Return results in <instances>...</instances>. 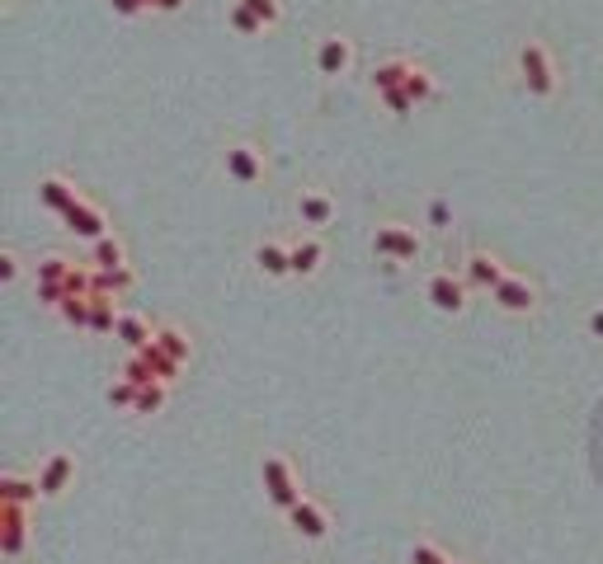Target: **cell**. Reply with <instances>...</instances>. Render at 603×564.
I'll list each match as a JSON object with an SVG mask.
<instances>
[{
    "label": "cell",
    "instance_id": "8fae6325",
    "mask_svg": "<svg viewBox=\"0 0 603 564\" xmlns=\"http://www.w3.org/2000/svg\"><path fill=\"white\" fill-rule=\"evenodd\" d=\"M349 62H353L349 38H344V34H325L321 47H316V71H321V76H344Z\"/></svg>",
    "mask_w": 603,
    "mask_h": 564
},
{
    "label": "cell",
    "instance_id": "1f68e13d",
    "mask_svg": "<svg viewBox=\"0 0 603 564\" xmlns=\"http://www.w3.org/2000/svg\"><path fill=\"white\" fill-rule=\"evenodd\" d=\"M240 5H245V10H255V15L264 19V28H269V24H279V15H283V10H279V0H240Z\"/></svg>",
    "mask_w": 603,
    "mask_h": 564
},
{
    "label": "cell",
    "instance_id": "d6986e66",
    "mask_svg": "<svg viewBox=\"0 0 603 564\" xmlns=\"http://www.w3.org/2000/svg\"><path fill=\"white\" fill-rule=\"evenodd\" d=\"M118 338H128V348H132V353H142L151 338H156V329H151L142 316H123V320H118Z\"/></svg>",
    "mask_w": 603,
    "mask_h": 564
},
{
    "label": "cell",
    "instance_id": "836d02e7",
    "mask_svg": "<svg viewBox=\"0 0 603 564\" xmlns=\"http://www.w3.org/2000/svg\"><path fill=\"white\" fill-rule=\"evenodd\" d=\"M114 5V15H123V19H132V15H142V10H151L147 0H108Z\"/></svg>",
    "mask_w": 603,
    "mask_h": 564
},
{
    "label": "cell",
    "instance_id": "3957f363",
    "mask_svg": "<svg viewBox=\"0 0 603 564\" xmlns=\"http://www.w3.org/2000/svg\"><path fill=\"white\" fill-rule=\"evenodd\" d=\"M373 254H382V259H392V264H410V259H420V236L401 221H387V226H377V236H373Z\"/></svg>",
    "mask_w": 603,
    "mask_h": 564
},
{
    "label": "cell",
    "instance_id": "f546056e",
    "mask_svg": "<svg viewBox=\"0 0 603 564\" xmlns=\"http://www.w3.org/2000/svg\"><path fill=\"white\" fill-rule=\"evenodd\" d=\"M108 405H118V409H132L137 405V386L123 377V381H114V386H108Z\"/></svg>",
    "mask_w": 603,
    "mask_h": 564
},
{
    "label": "cell",
    "instance_id": "d590c367",
    "mask_svg": "<svg viewBox=\"0 0 603 564\" xmlns=\"http://www.w3.org/2000/svg\"><path fill=\"white\" fill-rule=\"evenodd\" d=\"M589 334H594V338H603V306H598V310H589Z\"/></svg>",
    "mask_w": 603,
    "mask_h": 564
},
{
    "label": "cell",
    "instance_id": "6da1fadb",
    "mask_svg": "<svg viewBox=\"0 0 603 564\" xmlns=\"http://www.w3.org/2000/svg\"><path fill=\"white\" fill-rule=\"evenodd\" d=\"M175 372H179V362L166 353V348H156V338H151V344L142 348V353H132V362H128V381L132 386H151V381H175Z\"/></svg>",
    "mask_w": 603,
    "mask_h": 564
},
{
    "label": "cell",
    "instance_id": "9a60e30c",
    "mask_svg": "<svg viewBox=\"0 0 603 564\" xmlns=\"http://www.w3.org/2000/svg\"><path fill=\"white\" fill-rule=\"evenodd\" d=\"M123 310L114 306V297H90V334H118Z\"/></svg>",
    "mask_w": 603,
    "mask_h": 564
},
{
    "label": "cell",
    "instance_id": "44dd1931",
    "mask_svg": "<svg viewBox=\"0 0 603 564\" xmlns=\"http://www.w3.org/2000/svg\"><path fill=\"white\" fill-rule=\"evenodd\" d=\"M405 90H410V99H415V104H434V99H438V85H434V76H429L424 66H410Z\"/></svg>",
    "mask_w": 603,
    "mask_h": 564
},
{
    "label": "cell",
    "instance_id": "7a4b0ae2",
    "mask_svg": "<svg viewBox=\"0 0 603 564\" xmlns=\"http://www.w3.org/2000/svg\"><path fill=\"white\" fill-rule=\"evenodd\" d=\"M518 71H524L528 90L537 99L557 95V66H552V52H547L542 43H524V47H518Z\"/></svg>",
    "mask_w": 603,
    "mask_h": 564
},
{
    "label": "cell",
    "instance_id": "30bf717a",
    "mask_svg": "<svg viewBox=\"0 0 603 564\" xmlns=\"http://www.w3.org/2000/svg\"><path fill=\"white\" fill-rule=\"evenodd\" d=\"M227 175H231L236 184H255V179H264V151L245 146V141L227 146Z\"/></svg>",
    "mask_w": 603,
    "mask_h": 564
},
{
    "label": "cell",
    "instance_id": "277c9868",
    "mask_svg": "<svg viewBox=\"0 0 603 564\" xmlns=\"http://www.w3.org/2000/svg\"><path fill=\"white\" fill-rule=\"evenodd\" d=\"M264 489H269V499L279 503V508H292V503L307 499V494L297 489V475H292V466L283 457H264Z\"/></svg>",
    "mask_w": 603,
    "mask_h": 564
},
{
    "label": "cell",
    "instance_id": "4dcf8cb0",
    "mask_svg": "<svg viewBox=\"0 0 603 564\" xmlns=\"http://www.w3.org/2000/svg\"><path fill=\"white\" fill-rule=\"evenodd\" d=\"M382 104H387L392 113H410V108H415V99H410L405 85H396V90H382Z\"/></svg>",
    "mask_w": 603,
    "mask_h": 564
},
{
    "label": "cell",
    "instance_id": "52a82bcc",
    "mask_svg": "<svg viewBox=\"0 0 603 564\" xmlns=\"http://www.w3.org/2000/svg\"><path fill=\"white\" fill-rule=\"evenodd\" d=\"M288 522H292L297 536H307V541H321V536L331 531V518H325V508H321L316 499L292 503V508H288Z\"/></svg>",
    "mask_w": 603,
    "mask_h": 564
},
{
    "label": "cell",
    "instance_id": "484cf974",
    "mask_svg": "<svg viewBox=\"0 0 603 564\" xmlns=\"http://www.w3.org/2000/svg\"><path fill=\"white\" fill-rule=\"evenodd\" d=\"M57 316H62L66 325H76V329H90V297H66V301L57 306Z\"/></svg>",
    "mask_w": 603,
    "mask_h": 564
},
{
    "label": "cell",
    "instance_id": "603a6c76",
    "mask_svg": "<svg viewBox=\"0 0 603 564\" xmlns=\"http://www.w3.org/2000/svg\"><path fill=\"white\" fill-rule=\"evenodd\" d=\"M156 348H166L175 362H184L189 353H194V344H189V334L184 329H175V325H166V329H156Z\"/></svg>",
    "mask_w": 603,
    "mask_h": 564
},
{
    "label": "cell",
    "instance_id": "4316f807",
    "mask_svg": "<svg viewBox=\"0 0 603 564\" xmlns=\"http://www.w3.org/2000/svg\"><path fill=\"white\" fill-rule=\"evenodd\" d=\"M95 268H128L123 264V245L114 240V236H104V240H95Z\"/></svg>",
    "mask_w": 603,
    "mask_h": 564
},
{
    "label": "cell",
    "instance_id": "8d00e7d4",
    "mask_svg": "<svg viewBox=\"0 0 603 564\" xmlns=\"http://www.w3.org/2000/svg\"><path fill=\"white\" fill-rule=\"evenodd\" d=\"M15 273H19V264H15V259H10V254H5V259H0V277H5V282H10V277H15Z\"/></svg>",
    "mask_w": 603,
    "mask_h": 564
},
{
    "label": "cell",
    "instance_id": "ffe728a7",
    "mask_svg": "<svg viewBox=\"0 0 603 564\" xmlns=\"http://www.w3.org/2000/svg\"><path fill=\"white\" fill-rule=\"evenodd\" d=\"M43 489H38V479H19V475H5V479H0V499H5V503H34Z\"/></svg>",
    "mask_w": 603,
    "mask_h": 564
},
{
    "label": "cell",
    "instance_id": "e575fe53",
    "mask_svg": "<svg viewBox=\"0 0 603 564\" xmlns=\"http://www.w3.org/2000/svg\"><path fill=\"white\" fill-rule=\"evenodd\" d=\"M429 221H434V226H448V221H453V207L444 203V197H434V203H429Z\"/></svg>",
    "mask_w": 603,
    "mask_h": 564
},
{
    "label": "cell",
    "instance_id": "7c38bea8",
    "mask_svg": "<svg viewBox=\"0 0 603 564\" xmlns=\"http://www.w3.org/2000/svg\"><path fill=\"white\" fill-rule=\"evenodd\" d=\"M71 475H76V457H71V451H52L47 466L38 470V489L43 494H62L71 485Z\"/></svg>",
    "mask_w": 603,
    "mask_h": 564
},
{
    "label": "cell",
    "instance_id": "5b68a950",
    "mask_svg": "<svg viewBox=\"0 0 603 564\" xmlns=\"http://www.w3.org/2000/svg\"><path fill=\"white\" fill-rule=\"evenodd\" d=\"M424 292H429L434 310H444V316H462V310H467V282L453 277V273H434Z\"/></svg>",
    "mask_w": 603,
    "mask_h": 564
},
{
    "label": "cell",
    "instance_id": "ac0fdd59",
    "mask_svg": "<svg viewBox=\"0 0 603 564\" xmlns=\"http://www.w3.org/2000/svg\"><path fill=\"white\" fill-rule=\"evenodd\" d=\"M297 212H302V221H307V226H325V221L335 217V203L325 193H302L297 197Z\"/></svg>",
    "mask_w": 603,
    "mask_h": 564
},
{
    "label": "cell",
    "instance_id": "83f0119b",
    "mask_svg": "<svg viewBox=\"0 0 603 564\" xmlns=\"http://www.w3.org/2000/svg\"><path fill=\"white\" fill-rule=\"evenodd\" d=\"M227 24L236 28V34H260V28H264V19H260L255 10H245L240 0H231V10H227Z\"/></svg>",
    "mask_w": 603,
    "mask_h": 564
},
{
    "label": "cell",
    "instance_id": "e0dca14e",
    "mask_svg": "<svg viewBox=\"0 0 603 564\" xmlns=\"http://www.w3.org/2000/svg\"><path fill=\"white\" fill-rule=\"evenodd\" d=\"M288 249H292V273H297V277H312V273L321 268V259H325L321 240H297V245H288Z\"/></svg>",
    "mask_w": 603,
    "mask_h": 564
},
{
    "label": "cell",
    "instance_id": "9c48e42d",
    "mask_svg": "<svg viewBox=\"0 0 603 564\" xmlns=\"http://www.w3.org/2000/svg\"><path fill=\"white\" fill-rule=\"evenodd\" d=\"M62 221H66V231H71V236H80V240H104V236H108L104 212H99L95 203H86V197H80V203H76Z\"/></svg>",
    "mask_w": 603,
    "mask_h": 564
},
{
    "label": "cell",
    "instance_id": "7402d4cb",
    "mask_svg": "<svg viewBox=\"0 0 603 564\" xmlns=\"http://www.w3.org/2000/svg\"><path fill=\"white\" fill-rule=\"evenodd\" d=\"M132 287V273L128 268H95V297H118V292H128Z\"/></svg>",
    "mask_w": 603,
    "mask_h": 564
},
{
    "label": "cell",
    "instance_id": "f1b7e54d",
    "mask_svg": "<svg viewBox=\"0 0 603 564\" xmlns=\"http://www.w3.org/2000/svg\"><path fill=\"white\" fill-rule=\"evenodd\" d=\"M71 268H76V264H66L62 254H52V259H43V264H38V282H66V277H71Z\"/></svg>",
    "mask_w": 603,
    "mask_h": 564
},
{
    "label": "cell",
    "instance_id": "2e32d148",
    "mask_svg": "<svg viewBox=\"0 0 603 564\" xmlns=\"http://www.w3.org/2000/svg\"><path fill=\"white\" fill-rule=\"evenodd\" d=\"M24 536H29V518H24V508L19 503H5V536H0L5 555H19L24 550Z\"/></svg>",
    "mask_w": 603,
    "mask_h": 564
},
{
    "label": "cell",
    "instance_id": "d4e9b609",
    "mask_svg": "<svg viewBox=\"0 0 603 564\" xmlns=\"http://www.w3.org/2000/svg\"><path fill=\"white\" fill-rule=\"evenodd\" d=\"M405 76H410V62H382V66L373 71L377 95H382V90H396V85H405Z\"/></svg>",
    "mask_w": 603,
    "mask_h": 564
},
{
    "label": "cell",
    "instance_id": "d6a6232c",
    "mask_svg": "<svg viewBox=\"0 0 603 564\" xmlns=\"http://www.w3.org/2000/svg\"><path fill=\"white\" fill-rule=\"evenodd\" d=\"M410 564H453L444 550H434V546H415L410 550Z\"/></svg>",
    "mask_w": 603,
    "mask_h": 564
},
{
    "label": "cell",
    "instance_id": "ba28073f",
    "mask_svg": "<svg viewBox=\"0 0 603 564\" xmlns=\"http://www.w3.org/2000/svg\"><path fill=\"white\" fill-rule=\"evenodd\" d=\"M505 277H509V268L496 259V254H485V249H472V254H467V287H485V292H496Z\"/></svg>",
    "mask_w": 603,
    "mask_h": 564
},
{
    "label": "cell",
    "instance_id": "cb8c5ba5",
    "mask_svg": "<svg viewBox=\"0 0 603 564\" xmlns=\"http://www.w3.org/2000/svg\"><path fill=\"white\" fill-rule=\"evenodd\" d=\"M160 409H166V381L137 386V405H132V414H160Z\"/></svg>",
    "mask_w": 603,
    "mask_h": 564
},
{
    "label": "cell",
    "instance_id": "4fadbf2b",
    "mask_svg": "<svg viewBox=\"0 0 603 564\" xmlns=\"http://www.w3.org/2000/svg\"><path fill=\"white\" fill-rule=\"evenodd\" d=\"M38 203L47 207V212H57V217H66L76 203H80V193L66 184V179H57V175H52V179H43L38 184Z\"/></svg>",
    "mask_w": 603,
    "mask_h": 564
},
{
    "label": "cell",
    "instance_id": "5bb4252c",
    "mask_svg": "<svg viewBox=\"0 0 603 564\" xmlns=\"http://www.w3.org/2000/svg\"><path fill=\"white\" fill-rule=\"evenodd\" d=\"M255 264H260V273H264V277H288V273H292V249H288V245L264 240V245L255 249Z\"/></svg>",
    "mask_w": 603,
    "mask_h": 564
},
{
    "label": "cell",
    "instance_id": "8992f818",
    "mask_svg": "<svg viewBox=\"0 0 603 564\" xmlns=\"http://www.w3.org/2000/svg\"><path fill=\"white\" fill-rule=\"evenodd\" d=\"M490 297H496V301L509 310V316H528V310H537V287H533L524 273H509Z\"/></svg>",
    "mask_w": 603,
    "mask_h": 564
}]
</instances>
